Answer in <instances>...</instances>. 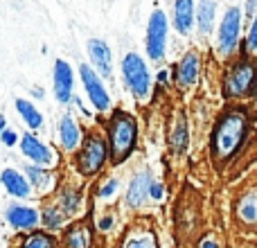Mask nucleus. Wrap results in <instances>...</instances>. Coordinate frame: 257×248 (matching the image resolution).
Returning <instances> with one entry per match:
<instances>
[{"mask_svg":"<svg viewBox=\"0 0 257 248\" xmlns=\"http://www.w3.org/2000/svg\"><path fill=\"white\" fill-rule=\"evenodd\" d=\"M246 136V113L244 111H230L221 117L217 124L212 136V154L214 158L221 163L228 160L237 149H239L241 140Z\"/></svg>","mask_w":257,"mask_h":248,"instance_id":"nucleus-1","label":"nucleus"},{"mask_svg":"<svg viewBox=\"0 0 257 248\" xmlns=\"http://www.w3.org/2000/svg\"><path fill=\"white\" fill-rule=\"evenodd\" d=\"M108 138H111V154L115 163H122L131 154L136 145V122L126 113H117L108 127Z\"/></svg>","mask_w":257,"mask_h":248,"instance_id":"nucleus-2","label":"nucleus"},{"mask_svg":"<svg viewBox=\"0 0 257 248\" xmlns=\"http://www.w3.org/2000/svg\"><path fill=\"white\" fill-rule=\"evenodd\" d=\"M122 72H124L126 84L131 86V90L138 97H145L149 93V72H147L145 61L138 54H126L122 61Z\"/></svg>","mask_w":257,"mask_h":248,"instance_id":"nucleus-3","label":"nucleus"},{"mask_svg":"<svg viewBox=\"0 0 257 248\" xmlns=\"http://www.w3.org/2000/svg\"><path fill=\"white\" fill-rule=\"evenodd\" d=\"M165 39H167V18L163 12H154L147 32V50L151 59H160L165 52Z\"/></svg>","mask_w":257,"mask_h":248,"instance_id":"nucleus-4","label":"nucleus"},{"mask_svg":"<svg viewBox=\"0 0 257 248\" xmlns=\"http://www.w3.org/2000/svg\"><path fill=\"white\" fill-rule=\"evenodd\" d=\"M79 75H81V81H84V88H86V93H88L90 102L95 104V108L106 111L108 104H111V99H108L106 88L102 86V81H99V77L95 75V70L93 68H88V66H81Z\"/></svg>","mask_w":257,"mask_h":248,"instance_id":"nucleus-5","label":"nucleus"},{"mask_svg":"<svg viewBox=\"0 0 257 248\" xmlns=\"http://www.w3.org/2000/svg\"><path fill=\"white\" fill-rule=\"evenodd\" d=\"M106 160V145L99 138H90L79 156V169L84 174H95Z\"/></svg>","mask_w":257,"mask_h":248,"instance_id":"nucleus-6","label":"nucleus"},{"mask_svg":"<svg viewBox=\"0 0 257 248\" xmlns=\"http://www.w3.org/2000/svg\"><path fill=\"white\" fill-rule=\"evenodd\" d=\"M253 77H255V68L253 63L244 61L235 68V70L228 75L226 79V93L228 95H244L248 93L250 84H253Z\"/></svg>","mask_w":257,"mask_h":248,"instance_id":"nucleus-7","label":"nucleus"},{"mask_svg":"<svg viewBox=\"0 0 257 248\" xmlns=\"http://www.w3.org/2000/svg\"><path fill=\"white\" fill-rule=\"evenodd\" d=\"M239 18L241 12L239 9H230V12L223 16L221 23V32H219V48L223 52H230L237 43V36H239Z\"/></svg>","mask_w":257,"mask_h":248,"instance_id":"nucleus-8","label":"nucleus"},{"mask_svg":"<svg viewBox=\"0 0 257 248\" xmlns=\"http://www.w3.org/2000/svg\"><path fill=\"white\" fill-rule=\"evenodd\" d=\"M54 95L59 102H68L72 95V70L61 59L54 63Z\"/></svg>","mask_w":257,"mask_h":248,"instance_id":"nucleus-9","label":"nucleus"},{"mask_svg":"<svg viewBox=\"0 0 257 248\" xmlns=\"http://www.w3.org/2000/svg\"><path fill=\"white\" fill-rule=\"evenodd\" d=\"M88 54H90V59H93V66L97 68L104 77L111 75V50H108V45L104 43V41H99V39L88 41Z\"/></svg>","mask_w":257,"mask_h":248,"instance_id":"nucleus-10","label":"nucleus"},{"mask_svg":"<svg viewBox=\"0 0 257 248\" xmlns=\"http://www.w3.org/2000/svg\"><path fill=\"white\" fill-rule=\"evenodd\" d=\"M151 190V176L147 172L138 174L136 178H133L131 187H128V194H126V201L128 205H133V208H138V205H142V201L147 199V194H149Z\"/></svg>","mask_w":257,"mask_h":248,"instance_id":"nucleus-11","label":"nucleus"},{"mask_svg":"<svg viewBox=\"0 0 257 248\" xmlns=\"http://www.w3.org/2000/svg\"><path fill=\"white\" fill-rule=\"evenodd\" d=\"M21 147H23V154H25L27 158H32L34 163H39V165L52 163V154L48 151V147L41 145L34 136H25V138H23Z\"/></svg>","mask_w":257,"mask_h":248,"instance_id":"nucleus-12","label":"nucleus"},{"mask_svg":"<svg viewBox=\"0 0 257 248\" xmlns=\"http://www.w3.org/2000/svg\"><path fill=\"white\" fill-rule=\"evenodd\" d=\"M7 219L14 228H32L36 226L39 217H36L34 210L30 208H21V205H14V208L7 210Z\"/></svg>","mask_w":257,"mask_h":248,"instance_id":"nucleus-13","label":"nucleus"},{"mask_svg":"<svg viewBox=\"0 0 257 248\" xmlns=\"http://www.w3.org/2000/svg\"><path fill=\"white\" fill-rule=\"evenodd\" d=\"M3 185L7 187V192L14 194V196H27L30 194V187H27L25 178H23L18 172H14V169H5L3 172Z\"/></svg>","mask_w":257,"mask_h":248,"instance_id":"nucleus-14","label":"nucleus"},{"mask_svg":"<svg viewBox=\"0 0 257 248\" xmlns=\"http://www.w3.org/2000/svg\"><path fill=\"white\" fill-rule=\"evenodd\" d=\"M199 75V59L194 54H187L178 66V84L181 86H192Z\"/></svg>","mask_w":257,"mask_h":248,"instance_id":"nucleus-15","label":"nucleus"},{"mask_svg":"<svg viewBox=\"0 0 257 248\" xmlns=\"http://www.w3.org/2000/svg\"><path fill=\"white\" fill-rule=\"evenodd\" d=\"M239 219L246 223H257V192H248L244 199L237 203Z\"/></svg>","mask_w":257,"mask_h":248,"instance_id":"nucleus-16","label":"nucleus"},{"mask_svg":"<svg viewBox=\"0 0 257 248\" xmlns=\"http://www.w3.org/2000/svg\"><path fill=\"white\" fill-rule=\"evenodd\" d=\"M61 142L66 149H75L79 145V127L70 115H66L61 120Z\"/></svg>","mask_w":257,"mask_h":248,"instance_id":"nucleus-17","label":"nucleus"},{"mask_svg":"<svg viewBox=\"0 0 257 248\" xmlns=\"http://www.w3.org/2000/svg\"><path fill=\"white\" fill-rule=\"evenodd\" d=\"M192 18H194V9H192V0H176V27L178 32H187L192 27Z\"/></svg>","mask_w":257,"mask_h":248,"instance_id":"nucleus-18","label":"nucleus"},{"mask_svg":"<svg viewBox=\"0 0 257 248\" xmlns=\"http://www.w3.org/2000/svg\"><path fill=\"white\" fill-rule=\"evenodd\" d=\"M16 108H18V113L23 115V120L27 122V127L39 129L41 124H43V117H41V113L36 111L34 104H30L27 99H16Z\"/></svg>","mask_w":257,"mask_h":248,"instance_id":"nucleus-19","label":"nucleus"},{"mask_svg":"<svg viewBox=\"0 0 257 248\" xmlns=\"http://www.w3.org/2000/svg\"><path fill=\"white\" fill-rule=\"evenodd\" d=\"M66 246L68 248H90V232L86 226H77L68 232L66 237Z\"/></svg>","mask_w":257,"mask_h":248,"instance_id":"nucleus-20","label":"nucleus"},{"mask_svg":"<svg viewBox=\"0 0 257 248\" xmlns=\"http://www.w3.org/2000/svg\"><path fill=\"white\" fill-rule=\"evenodd\" d=\"M212 21H214V3L212 0H201L199 5V27L201 32L208 34L212 30Z\"/></svg>","mask_w":257,"mask_h":248,"instance_id":"nucleus-21","label":"nucleus"},{"mask_svg":"<svg viewBox=\"0 0 257 248\" xmlns=\"http://www.w3.org/2000/svg\"><path fill=\"white\" fill-rule=\"evenodd\" d=\"M187 147V124L185 120H178L176 127H174V133H172V149L176 151V154H183Z\"/></svg>","mask_w":257,"mask_h":248,"instance_id":"nucleus-22","label":"nucleus"},{"mask_svg":"<svg viewBox=\"0 0 257 248\" xmlns=\"http://www.w3.org/2000/svg\"><path fill=\"white\" fill-rule=\"evenodd\" d=\"M122 248H158V244H156V237L151 232H136L124 241Z\"/></svg>","mask_w":257,"mask_h":248,"instance_id":"nucleus-23","label":"nucleus"},{"mask_svg":"<svg viewBox=\"0 0 257 248\" xmlns=\"http://www.w3.org/2000/svg\"><path fill=\"white\" fill-rule=\"evenodd\" d=\"M23 248H54V239L50 235H45V232H34L23 244Z\"/></svg>","mask_w":257,"mask_h":248,"instance_id":"nucleus-24","label":"nucleus"},{"mask_svg":"<svg viewBox=\"0 0 257 248\" xmlns=\"http://www.w3.org/2000/svg\"><path fill=\"white\" fill-rule=\"evenodd\" d=\"M27 174H30L34 187H45L48 185V174L45 172H41V169H36V167H27Z\"/></svg>","mask_w":257,"mask_h":248,"instance_id":"nucleus-25","label":"nucleus"},{"mask_svg":"<svg viewBox=\"0 0 257 248\" xmlns=\"http://www.w3.org/2000/svg\"><path fill=\"white\" fill-rule=\"evenodd\" d=\"M45 223H48L50 228H57L59 223H61V214H59V210H48V212H45Z\"/></svg>","mask_w":257,"mask_h":248,"instance_id":"nucleus-26","label":"nucleus"},{"mask_svg":"<svg viewBox=\"0 0 257 248\" xmlns=\"http://www.w3.org/2000/svg\"><path fill=\"white\" fill-rule=\"evenodd\" d=\"M77 203H79V196H77L75 192H68L66 199H63V205H66L68 212H75V210H77Z\"/></svg>","mask_w":257,"mask_h":248,"instance_id":"nucleus-27","label":"nucleus"},{"mask_svg":"<svg viewBox=\"0 0 257 248\" xmlns=\"http://www.w3.org/2000/svg\"><path fill=\"white\" fill-rule=\"evenodd\" d=\"M115 187H117V181H108L106 185L99 190V194H102V196H111L113 192H115Z\"/></svg>","mask_w":257,"mask_h":248,"instance_id":"nucleus-28","label":"nucleus"},{"mask_svg":"<svg viewBox=\"0 0 257 248\" xmlns=\"http://www.w3.org/2000/svg\"><path fill=\"white\" fill-rule=\"evenodd\" d=\"M248 48L250 50L257 48V18H255V23H253V30H250V34H248Z\"/></svg>","mask_w":257,"mask_h":248,"instance_id":"nucleus-29","label":"nucleus"},{"mask_svg":"<svg viewBox=\"0 0 257 248\" xmlns=\"http://www.w3.org/2000/svg\"><path fill=\"white\" fill-rule=\"evenodd\" d=\"M0 140H3L5 145H9V147H12V145H16V133H14V131H3V136H0Z\"/></svg>","mask_w":257,"mask_h":248,"instance_id":"nucleus-30","label":"nucleus"},{"mask_svg":"<svg viewBox=\"0 0 257 248\" xmlns=\"http://www.w3.org/2000/svg\"><path fill=\"white\" fill-rule=\"evenodd\" d=\"M149 194L154 196V199H160V196H163V185H160V183H151Z\"/></svg>","mask_w":257,"mask_h":248,"instance_id":"nucleus-31","label":"nucleus"},{"mask_svg":"<svg viewBox=\"0 0 257 248\" xmlns=\"http://www.w3.org/2000/svg\"><path fill=\"white\" fill-rule=\"evenodd\" d=\"M111 223H113V219L106 217V219H102V221H99V228H102V230H106V228H111Z\"/></svg>","mask_w":257,"mask_h":248,"instance_id":"nucleus-32","label":"nucleus"},{"mask_svg":"<svg viewBox=\"0 0 257 248\" xmlns=\"http://www.w3.org/2000/svg\"><path fill=\"white\" fill-rule=\"evenodd\" d=\"M201 248H219V246L214 244L212 239H208V241H203V244H201Z\"/></svg>","mask_w":257,"mask_h":248,"instance_id":"nucleus-33","label":"nucleus"},{"mask_svg":"<svg viewBox=\"0 0 257 248\" xmlns=\"http://www.w3.org/2000/svg\"><path fill=\"white\" fill-rule=\"evenodd\" d=\"M3 129H5V117L0 115V131H3Z\"/></svg>","mask_w":257,"mask_h":248,"instance_id":"nucleus-34","label":"nucleus"}]
</instances>
